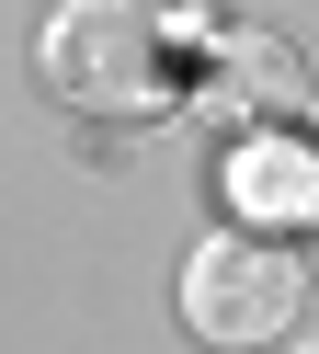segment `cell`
Segmentation results:
<instances>
[{
	"label": "cell",
	"mask_w": 319,
	"mask_h": 354,
	"mask_svg": "<svg viewBox=\"0 0 319 354\" xmlns=\"http://www.w3.org/2000/svg\"><path fill=\"white\" fill-rule=\"evenodd\" d=\"M171 46H182V24L160 0H68L57 24H46L35 69H46V92H57L68 115L137 126V115L171 103Z\"/></svg>",
	"instance_id": "6da1fadb"
},
{
	"label": "cell",
	"mask_w": 319,
	"mask_h": 354,
	"mask_svg": "<svg viewBox=\"0 0 319 354\" xmlns=\"http://www.w3.org/2000/svg\"><path fill=\"white\" fill-rule=\"evenodd\" d=\"M296 308H308V263H296V240H273V229H217L194 263H182V331L217 343V354L285 343Z\"/></svg>",
	"instance_id": "7a4b0ae2"
},
{
	"label": "cell",
	"mask_w": 319,
	"mask_h": 354,
	"mask_svg": "<svg viewBox=\"0 0 319 354\" xmlns=\"http://www.w3.org/2000/svg\"><path fill=\"white\" fill-rule=\"evenodd\" d=\"M296 103H308V57H296L285 35H262V24L217 35V57H205V115L217 126L273 138V126H296Z\"/></svg>",
	"instance_id": "3957f363"
},
{
	"label": "cell",
	"mask_w": 319,
	"mask_h": 354,
	"mask_svg": "<svg viewBox=\"0 0 319 354\" xmlns=\"http://www.w3.org/2000/svg\"><path fill=\"white\" fill-rule=\"evenodd\" d=\"M228 194H240V229H273V240H285V229H308V217H319V160L285 138V126H273V138L240 149Z\"/></svg>",
	"instance_id": "277c9868"
},
{
	"label": "cell",
	"mask_w": 319,
	"mask_h": 354,
	"mask_svg": "<svg viewBox=\"0 0 319 354\" xmlns=\"http://www.w3.org/2000/svg\"><path fill=\"white\" fill-rule=\"evenodd\" d=\"M308 354H319V343H308Z\"/></svg>",
	"instance_id": "5b68a950"
}]
</instances>
